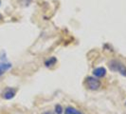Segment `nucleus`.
Wrapping results in <instances>:
<instances>
[{
    "label": "nucleus",
    "instance_id": "ddd939ff",
    "mask_svg": "<svg viewBox=\"0 0 126 114\" xmlns=\"http://www.w3.org/2000/svg\"><path fill=\"white\" fill-rule=\"evenodd\" d=\"M0 5H1V1H0Z\"/></svg>",
    "mask_w": 126,
    "mask_h": 114
},
{
    "label": "nucleus",
    "instance_id": "0eeeda50",
    "mask_svg": "<svg viewBox=\"0 0 126 114\" xmlns=\"http://www.w3.org/2000/svg\"><path fill=\"white\" fill-rule=\"evenodd\" d=\"M57 63V59L55 57H50L49 59H47L46 62H45V65H46V67H47V68H49L51 66H53V65H55Z\"/></svg>",
    "mask_w": 126,
    "mask_h": 114
},
{
    "label": "nucleus",
    "instance_id": "f257e3e1",
    "mask_svg": "<svg viewBox=\"0 0 126 114\" xmlns=\"http://www.w3.org/2000/svg\"><path fill=\"white\" fill-rule=\"evenodd\" d=\"M108 67L110 70L119 72L122 76L126 77V66L123 63H121L119 60H111L108 63Z\"/></svg>",
    "mask_w": 126,
    "mask_h": 114
},
{
    "label": "nucleus",
    "instance_id": "f8f14e48",
    "mask_svg": "<svg viewBox=\"0 0 126 114\" xmlns=\"http://www.w3.org/2000/svg\"><path fill=\"white\" fill-rule=\"evenodd\" d=\"M2 19H3V16H2V14H1V13H0V21H1V20H2Z\"/></svg>",
    "mask_w": 126,
    "mask_h": 114
},
{
    "label": "nucleus",
    "instance_id": "39448f33",
    "mask_svg": "<svg viewBox=\"0 0 126 114\" xmlns=\"http://www.w3.org/2000/svg\"><path fill=\"white\" fill-rule=\"evenodd\" d=\"M64 114H82V111H80L79 109L73 108V107H67L64 109Z\"/></svg>",
    "mask_w": 126,
    "mask_h": 114
},
{
    "label": "nucleus",
    "instance_id": "9b49d317",
    "mask_svg": "<svg viewBox=\"0 0 126 114\" xmlns=\"http://www.w3.org/2000/svg\"><path fill=\"white\" fill-rule=\"evenodd\" d=\"M4 73H5V72H4L3 70H0V76H2V75H3V74H4Z\"/></svg>",
    "mask_w": 126,
    "mask_h": 114
},
{
    "label": "nucleus",
    "instance_id": "f03ea898",
    "mask_svg": "<svg viewBox=\"0 0 126 114\" xmlns=\"http://www.w3.org/2000/svg\"><path fill=\"white\" fill-rule=\"evenodd\" d=\"M85 85L86 88L90 90H98L101 89V82L95 76H88L85 79Z\"/></svg>",
    "mask_w": 126,
    "mask_h": 114
},
{
    "label": "nucleus",
    "instance_id": "20e7f679",
    "mask_svg": "<svg viewBox=\"0 0 126 114\" xmlns=\"http://www.w3.org/2000/svg\"><path fill=\"white\" fill-rule=\"evenodd\" d=\"M93 75L96 78H102L106 75V69L103 68V67H99V68H96L93 70Z\"/></svg>",
    "mask_w": 126,
    "mask_h": 114
},
{
    "label": "nucleus",
    "instance_id": "1a4fd4ad",
    "mask_svg": "<svg viewBox=\"0 0 126 114\" xmlns=\"http://www.w3.org/2000/svg\"><path fill=\"white\" fill-rule=\"evenodd\" d=\"M24 2H25L26 5H30V3L32 2V0H24Z\"/></svg>",
    "mask_w": 126,
    "mask_h": 114
},
{
    "label": "nucleus",
    "instance_id": "9d476101",
    "mask_svg": "<svg viewBox=\"0 0 126 114\" xmlns=\"http://www.w3.org/2000/svg\"><path fill=\"white\" fill-rule=\"evenodd\" d=\"M42 114H54V113H53L52 111H49V110H48V111H45V112H43Z\"/></svg>",
    "mask_w": 126,
    "mask_h": 114
},
{
    "label": "nucleus",
    "instance_id": "423d86ee",
    "mask_svg": "<svg viewBox=\"0 0 126 114\" xmlns=\"http://www.w3.org/2000/svg\"><path fill=\"white\" fill-rule=\"evenodd\" d=\"M12 69V64L9 63V62H6V60L0 62V70H3L4 72H6L7 70H11Z\"/></svg>",
    "mask_w": 126,
    "mask_h": 114
},
{
    "label": "nucleus",
    "instance_id": "6e6552de",
    "mask_svg": "<svg viewBox=\"0 0 126 114\" xmlns=\"http://www.w3.org/2000/svg\"><path fill=\"white\" fill-rule=\"evenodd\" d=\"M55 113L56 114H63V107H62L61 105H56V106H55Z\"/></svg>",
    "mask_w": 126,
    "mask_h": 114
},
{
    "label": "nucleus",
    "instance_id": "7ed1b4c3",
    "mask_svg": "<svg viewBox=\"0 0 126 114\" xmlns=\"http://www.w3.org/2000/svg\"><path fill=\"white\" fill-rule=\"evenodd\" d=\"M15 94H16V89H13V88H7V89H4L1 96L5 100H11L15 96Z\"/></svg>",
    "mask_w": 126,
    "mask_h": 114
}]
</instances>
